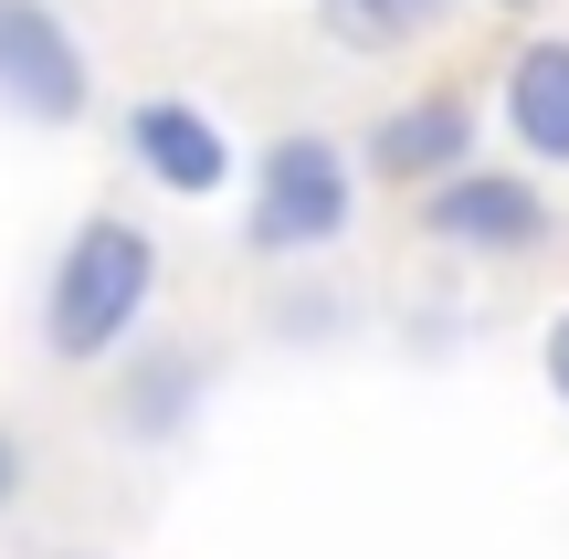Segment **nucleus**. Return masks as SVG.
<instances>
[{
  "label": "nucleus",
  "mask_w": 569,
  "mask_h": 559,
  "mask_svg": "<svg viewBox=\"0 0 569 559\" xmlns=\"http://www.w3.org/2000/svg\"><path fill=\"white\" fill-rule=\"evenodd\" d=\"M159 232L127 222V211H84L63 232L53 274H42V359L53 370H117L127 338H148L159 307Z\"/></svg>",
  "instance_id": "nucleus-1"
},
{
  "label": "nucleus",
  "mask_w": 569,
  "mask_h": 559,
  "mask_svg": "<svg viewBox=\"0 0 569 559\" xmlns=\"http://www.w3.org/2000/svg\"><path fill=\"white\" fill-rule=\"evenodd\" d=\"M359 222V148L327 127H284L253 159V201H243V243L253 253H327Z\"/></svg>",
  "instance_id": "nucleus-2"
},
{
  "label": "nucleus",
  "mask_w": 569,
  "mask_h": 559,
  "mask_svg": "<svg viewBox=\"0 0 569 559\" xmlns=\"http://www.w3.org/2000/svg\"><path fill=\"white\" fill-rule=\"evenodd\" d=\"M0 117L21 127H84L96 117V63L53 0H0Z\"/></svg>",
  "instance_id": "nucleus-3"
},
{
  "label": "nucleus",
  "mask_w": 569,
  "mask_h": 559,
  "mask_svg": "<svg viewBox=\"0 0 569 559\" xmlns=\"http://www.w3.org/2000/svg\"><path fill=\"white\" fill-rule=\"evenodd\" d=\"M211 401V359L180 349V338H127L117 349V391H106V433L127 455H169L180 433H201Z\"/></svg>",
  "instance_id": "nucleus-4"
},
{
  "label": "nucleus",
  "mask_w": 569,
  "mask_h": 559,
  "mask_svg": "<svg viewBox=\"0 0 569 559\" xmlns=\"http://www.w3.org/2000/svg\"><path fill=\"white\" fill-rule=\"evenodd\" d=\"M422 232L453 253H486V264H507V253H538L549 243V190L517 180V169H443V180L422 190Z\"/></svg>",
  "instance_id": "nucleus-5"
},
{
  "label": "nucleus",
  "mask_w": 569,
  "mask_h": 559,
  "mask_svg": "<svg viewBox=\"0 0 569 559\" xmlns=\"http://www.w3.org/2000/svg\"><path fill=\"white\" fill-rule=\"evenodd\" d=\"M127 159H138V180L169 190V201H222V190L243 180L222 117H211L201 96H138L127 106Z\"/></svg>",
  "instance_id": "nucleus-6"
},
{
  "label": "nucleus",
  "mask_w": 569,
  "mask_h": 559,
  "mask_svg": "<svg viewBox=\"0 0 569 559\" xmlns=\"http://www.w3.org/2000/svg\"><path fill=\"white\" fill-rule=\"evenodd\" d=\"M475 96L465 84H422V96H401L380 127H369V148H359V180H390V190H432L443 169H465L475 159Z\"/></svg>",
  "instance_id": "nucleus-7"
},
{
  "label": "nucleus",
  "mask_w": 569,
  "mask_h": 559,
  "mask_svg": "<svg viewBox=\"0 0 569 559\" xmlns=\"http://www.w3.org/2000/svg\"><path fill=\"white\" fill-rule=\"evenodd\" d=\"M496 117L538 169H569V32H528L496 74Z\"/></svg>",
  "instance_id": "nucleus-8"
},
{
  "label": "nucleus",
  "mask_w": 569,
  "mask_h": 559,
  "mask_svg": "<svg viewBox=\"0 0 569 559\" xmlns=\"http://www.w3.org/2000/svg\"><path fill=\"white\" fill-rule=\"evenodd\" d=\"M317 32L338 42L348 63H390L422 32H443V11H432V0H317Z\"/></svg>",
  "instance_id": "nucleus-9"
},
{
  "label": "nucleus",
  "mask_w": 569,
  "mask_h": 559,
  "mask_svg": "<svg viewBox=\"0 0 569 559\" xmlns=\"http://www.w3.org/2000/svg\"><path fill=\"white\" fill-rule=\"evenodd\" d=\"M538 370H549V391L569 401V307L549 317V328H538Z\"/></svg>",
  "instance_id": "nucleus-10"
},
{
  "label": "nucleus",
  "mask_w": 569,
  "mask_h": 559,
  "mask_svg": "<svg viewBox=\"0 0 569 559\" xmlns=\"http://www.w3.org/2000/svg\"><path fill=\"white\" fill-rule=\"evenodd\" d=\"M21 486H32V455H21V433H11V422H0V518H11V507H21Z\"/></svg>",
  "instance_id": "nucleus-11"
},
{
  "label": "nucleus",
  "mask_w": 569,
  "mask_h": 559,
  "mask_svg": "<svg viewBox=\"0 0 569 559\" xmlns=\"http://www.w3.org/2000/svg\"><path fill=\"white\" fill-rule=\"evenodd\" d=\"M496 11H538V0H496Z\"/></svg>",
  "instance_id": "nucleus-12"
},
{
  "label": "nucleus",
  "mask_w": 569,
  "mask_h": 559,
  "mask_svg": "<svg viewBox=\"0 0 569 559\" xmlns=\"http://www.w3.org/2000/svg\"><path fill=\"white\" fill-rule=\"evenodd\" d=\"M432 11H443V21H453V11H465V0H432Z\"/></svg>",
  "instance_id": "nucleus-13"
},
{
  "label": "nucleus",
  "mask_w": 569,
  "mask_h": 559,
  "mask_svg": "<svg viewBox=\"0 0 569 559\" xmlns=\"http://www.w3.org/2000/svg\"><path fill=\"white\" fill-rule=\"evenodd\" d=\"M53 559H84V549H53Z\"/></svg>",
  "instance_id": "nucleus-14"
}]
</instances>
